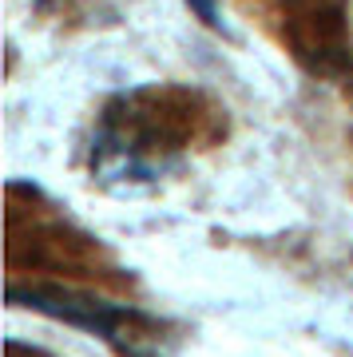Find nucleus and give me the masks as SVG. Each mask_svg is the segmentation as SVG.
I'll use <instances>...</instances> for the list:
<instances>
[{"mask_svg":"<svg viewBox=\"0 0 353 357\" xmlns=\"http://www.w3.org/2000/svg\"><path fill=\"white\" fill-rule=\"evenodd\" d=\"M190 4L199 8V16L206 20V24H218V13H215V4H211V0H190Z\"/></svg>","mask_w":353,"mask_h":357,"instance_id":"obj_1","label":"nucleus"}]
</instances>
